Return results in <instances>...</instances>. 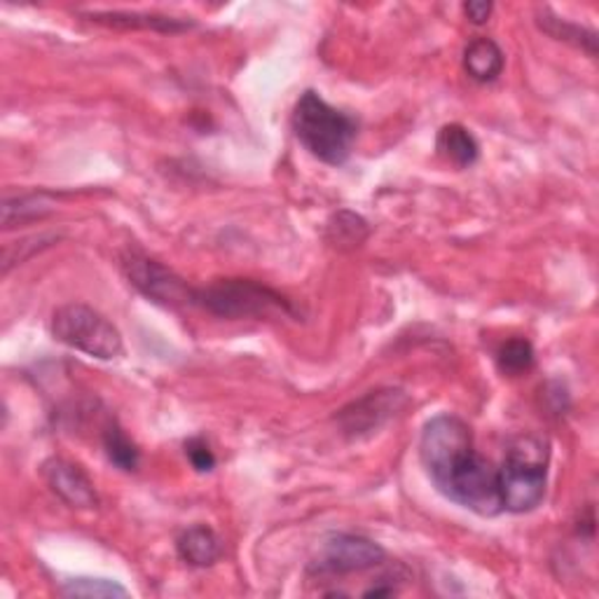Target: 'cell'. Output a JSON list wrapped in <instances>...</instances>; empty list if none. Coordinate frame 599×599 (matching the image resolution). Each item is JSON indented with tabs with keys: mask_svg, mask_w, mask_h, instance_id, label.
<instances>
[{
	"mask_svg": "<svg viewBox=\"0 0 599 599\" xmlns=\"http://www.w3.org/2000/svg\"><path fill=\"white\" fill-rule=\"evenodd\" d=\"M419 457L446 499L482 518H495L503 510L499 469L476 452L471 427L461 417L438 415L429 419L421 431Z\"/></svg>",
	"mask_w": 599,
	"mask_h": 599,
	"instance_id": "obj_1",
	"label": "cell"
},
{
	"mask_svg": "<svg viewBox=\"0 0 599 599\" xmlns=\"http://www.w3.org/2000/svg\"><path fill=\"white\" fill-rule=\"evenodd\" d=\"M291 122L298 141L317 160L330 167H342L351 158L359 137V122L332 108L317 92L309 90L298 99Z\"/></svg>",
	"mask_w": 599,
	"mask_h": 599,
	"instance_id": "obj_2",
	"label": "cell"
},
{
	"mask_svg": "<svg viewBox=\"0 0 599 599\" xmlns=\"http://www.w3.org/2000/svg\"><path fill=\"white\" fill-rule=\"evenodd\" d=\"M548 485V446L539 436H518L508 442L499 469V492L503 510L529 513L543 503Z\"/></svg>",
	"mask_w": 599,
	"mask_h": 599,
	"instance_id": "obj_3",
	"label": "cell"
},
{
	"mask_svg": "<svg viewBox=\"0 0 599 599\" xmlns=\"http://www.w3.org/2000/svg\"><path fill=\"white\" fill-rule=\"evenodd\" d=\"M192 307H202L220 319L298 317L291 300L251 279H218L194 288Z\"/></svg>",
	"mask_w": 599,
	"mask_h": 599,
	"instance_id": "obj_4",
	"label": "cell"
},
{
	"mask_svg": "<svg viewBox=\"0 0 599 599\" xmlns=\"http://www.w3.org/2000/svg\"><path fill=\"white\" fill-rule=\"evenodd\" d=\"M52 338L66 347L87 353L92 359L113 361L124 353L120 330L97 309L71 302L52 315Z\"/></svg>",
	"mask_w": 599,
	"mask_h": 599,
	"instance_id": "obj_5",
	"label": "cell"
},
{
	"mask_svg": "<svg viewBox=\"0 0 599 599\" xmlns=\"http://www.w3.org/2000/svg\"><path fill=\"white\" fill-rule=\"evenodd\" d=\"M122 270L129 283L148 300L171 309L192 307L194 288H190L181 277H176L162 262L148 258L146 253L129 249L122 256Z\"/></svg>",
	"mask_w": 599,
	"mask_h": 599,
	"instance_id": "obj_6",
	"label": "cell"
},
{
	"mask_svg": "<svg viewBox=\"0 0 599 599\" xmlns=\"http://www.w3.org/2000/svg\"><path fill=\"white\" fill-rule=\"evenodd\" d=\"M385 560L387 550L377 541L359 535H336L323 543L309 569L321 576H345L380 567Z\"/></svg>",
	"mask_w": 599,
	"mask_h": 599,
	"instance_id": "obj_7",
	"label": "cell"
},
{
	"mask_svg": "<svg viewBox=\"0 0 599 599\" xmlns=\"http://www.w3.org/2000/svg\"><path fill=\"white\" fill-rule=\"evenodd\" d=\"M406 403L408 396L401 389H377L340 410L338 421L347 436L359 438L380 429L385 421L401 412Z\"/></svg>",
	"mask_w": 599,
	"mask_h": 599,
	"instance_id": "obj_8",
	"label": "cell"
},
{
	"mask_svg": "<svg viewBox=\"0 0 599 599\" xmlns=\"http://www.w3.org/2000/svg\"><path fill=\"white\" fill-rule=\"evenodd\" d=\"M42 478L50 485V490L71 508H94L99 503L94 482L73 461L61 457L48 459L42 463Z\"/></svg>",
	"mask_w": 599,
	"mask_h": 599,
	"instance_id": "obj_9",
	"label": "cell"
},
{
	"mask_svg": "<svg viewBox=\"0 0 599 599\" xmlns=\"http://www.w3.org/2000/svg\"><path fill=\"white\" fill-rule=\"evenodd\" d=\"M94 24L110 27V29H143V31H158V33H181L192 29V21L176 19L167 14H148V12H90L82 14Z\"/></svg>",
	"mask_w": 599,
	"mask_h": 599,
	"instance_id": "obj_10",
	"label": "cell"
},
{
	"mask_svg": "<svg viewBox=\"0 0 599 599\" xmlns=\"http://www.w3.org/2000/svg\"><path fill=\"white\" fill-rule=\"evenodd\" d=\"M176 550H179L183 562L204 569L223 558V541L211 527L194 525L176 539Z\"/></svg>",
	"mask_w": 599,
	"mask_h": 599,
	"instance_id": "obj_11",
	"label": "cell"
},
{
	"mask_svg": "<svg viewBox=\"0 0 599 599\" xmlns=\"http://www.w3.org/2000/svg\"><path fill=\"white\" fill-rule=\"evenodd\" d=\"M463 71L476 82H495L503 71V52L492 38H476L463 50Z\"/></svg>",
	"mask_w": 599,
	"mask_h": 599,
	"instance_id": "obj_12",
	"label": "cell"
},
{
	"mask_svg": "<svg viewBox=\"0 0 599 599\" xmlns=\"http://www.w3.org/2000/svg\"><path fill=\"white\" fill-rule=\"evenodd\" d=\"M436 148L442 158L457 164L459 169H469L480 158V146L469 129L461 124H446L438 131Z\"/></svg>",
	"mask_w": 599,
	"mask_h": 599,
	"instance_id": "obj_13",
	"label": "cell"
},
{
	"mask_svg": "<svg viewBox=\"0 0 599 599\" xmlns=\"http://www.w3.org/2000/svg\"><path fill=\"white\" fill-rule=\"evenodd\" d=\"M54 209V199L46 192L8 197L3 202V228L12 230L17 226H27L31 220L46 218Z\"/></svg>",
	"mask_w": 599,
	"mask_h": 599,
	"instance_id": "obj_14",
	"label": "cell"
},
{
	"mask_svg": "<svg viewBox=\"0 0 599 599\" xmlns=\"http://www.w3.org/2000/svg\"><path fill=\"white\" fill-rule=\"evenodd\" d=\"M537 21H539V27L548 36H552L555 40L569 42V46L588 52L590 57H597V33L595 31L583 29L579 24H571V21H565L560 17H555L550 10H541Z\"/></svg>",
	"mask_w": 599,
	"mask_h": 599,
	"instance_id": "obj_15",
	"label": "cell"
},
{
	"mask_svg": "<svg viewBox=\"0 0 599 599\" xmlns=\"http://www.w3.org/2000/svg\"><path fill=\"white\" fill-rule=\"evenodd\" d=\"M103 448H106V455H108L110 463H116L120 471L131 473V471L139 469L141 452H139V448L134 446V442L129 440V436L120 429L118 421H110V425L106 427Z\"/></svg>",
	"mask_w": 599,
	"mask_h": 599,
	"instance_id": "obj_16",
	"label": "cell"
},
{
	"mask_svg": "<svg viewBox=\"0 0 599 599\" xmlns=\"http://www.w3.org/2000/svg\"><path fill=\"white\" fill-rule=\"evenodd\" d=\"M368 237V223L351 211H340L330 218L328 241L338 249H357Z\"/></svg>",
	"mask_w": 599,
	"mask_h": 599,
	"instance_id": "obj_17",
	"label": "cell"
},
{
	"mask_svg": "<svg viewBox=\"0 0 599 599\" xmlns=\"http://www.w3.org/2000/svg\"><path fill=\"white\" fill-rule=\"evenodd\" d=\"M535 361H537L535 347H531V342L525 340V338L508 340L497 351L499 370L503 375H510V377H518V375L529 372L531 368H535Z\"/></svg>",
	"mask_w": 599,
	"mask_h": 599,
	"instance_id": "obj_18",
	"label": "cell"
},
{
	"mask_svg": "<svg viewBox=\"0 0 599 599\" xmlns=\"http://www.w3.org/2000/svg\"><path fill=\"white\" fill-rule=\"evenodd\" d=\"M63 597H127V588L108 579H73L61 586Z\"/></svg>",
	"mask_w": 599,
	"mask_h": 599,
	"instance_id": "obj_19",
	"label": "cell"
},
{
	"mask_svg": "<svg viewBox=\"0 0 599 599\" xmlns=\"http://www.w3.org/2000/svg\"><path fill=\"white\" fill-rule=\"evenodd\" d=\"M186 455L197 473H211L216 469V455L204 438H190L186 442Z\"/></svg>",
	"mask_w": 599,
	"mask_h": 599,
	"instance_id": "obj_20",
	"label": "cell"
},
{
	"mask_svg": "<svg viewBox=\"0 0 599 599\" xmlns=\"http://www.w3.org/2000/svg\"><path fill=\"white\" fill-rule=\"evenodd\" d=\"M495 6L487 3V0H473V3L463 6V14L469 17L471 24H485V21H490Z\"/></svg>",
	"mask_w": 599,
	"mask_h": 599,
	"instance_id": "obj_21",
	"label": "cell"
}]
</instances>
